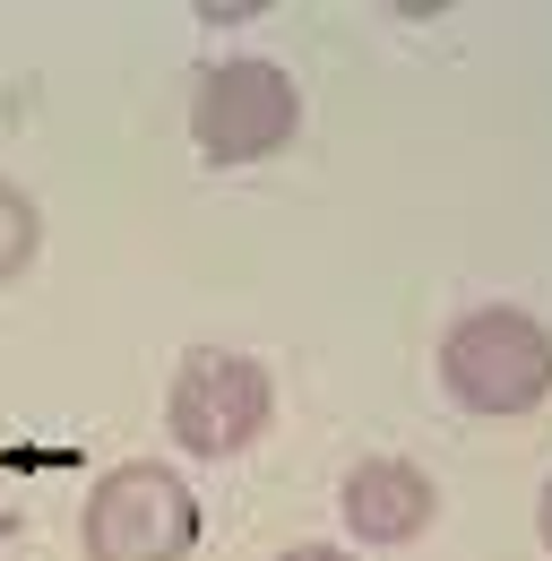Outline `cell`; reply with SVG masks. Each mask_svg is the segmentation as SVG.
I'll return each instance as SVG.
<instances>
[{
    "label": "cell",
    "mask_w": 552,
    "mask_h": 561,
    "mask_svg": "<svg viewBox=\"0 0 552 561\" xmlns=\"http://www.w3.org/2000/svg\"><path fill=\"white\" fill-rule=\"evenodd\" d=\"M440 389L467 415H527L552 398V329L527 311H467L440 337Z\"/></svg>",
    "instance_id": "obj_1"
},
{
    "label": "cell",
    "mask_w": 552,
    "mask_h": 561,
    "mask_svg": "<svg viewBox=\"0 0 552 561\" xmlns=\"http://www.w3.org/2000/svg\"><path fill=\"white\" fill-rule=\"evenodd\" d=\"M78 536H87V561H191L199 553V501L173 467L130 458L87 492Z\"/></svg>",
    "instance_id": "obj_2"
},
{
    "label": "cell",
    "mask_w": 552,
    "mask_h": 561,
    "mask_svg": "<svg viewBox=\"0 0 552 561\" xmlns=\"http://www.w3.org/2000/svg\"><path fill=\"white\" fill-rule=\"evenodd\" d=\"M276 415V389L251 354H225V346H199L182 371H173V398H164V423L191 458H242Z\"/></svg>",
    "instance_id": "obj_3"
},
{
    "label": "cell",
    "mask_w": 552,
    "mask_h": 561,
    "mask_svg": "<svg viewBox=\"0 0 552 561\" xmlns=\"http://www.w3.org/2000/svg\"><path fill=\"white\" fill-rule=\"evenodd\" d=\"M302 122V95L276 61H225V70L199 78V104H191V139H199L207 164H260L294 139Z\"/></svg>",
    "instance_id": "obj_4"
},
{
    "label": "cell",
    "mask_w": 552,
    "mask_h": 561,
    "mask_svg": "<svg viewBox=\"0 0 552 561\" xmlns=\"http://www.w3.org/2000/svg\"><path fill=\"white\" fill-rule=\"evenodd\" d=\"M345 527L363 536V545H414L423 527H432V510H440V492L423 467L406 458H363L354 476H345Z\"/></svg>",
    "instance_id": "obj_5"
},
{
    "label": "cell",
    "mask_w": 552,
    "mask_h": 561,
    "mask_svg": "<svg viewBox=\"0 0 552 561\" xmlns=\"http://www.w3.org/2000/svg\"><path fill=\"white\" fill-rule=\"evenodd\" d=\"M26 260H35V199H26V191H9V182H0V285L18 277V268H26Z\"/></svg>",
    "instance_id": "obj_6"
},
{
    "label": "cell",
    "mask_w": 552,
    "mask_h": 561,
    "mask_svg": "<svg viewBox=\"0 0 552 561\" xmlns=\"http://www.w3.org/2000/svg\"><path fill=\"white\" fill-rule=\"evenodd\" d=\"M285 561H345V553H337V545H294Z\"/></svg>",
    "instance_id": "obj_7"
},
{
    "label": "cell",
    "mask_w": 552,
    "mask_h": 561,
    "mask_svg": "<svg viewBox=\"0 0 552 561\" xmlns=\"http://www.w3.org/2000/svg\"><path fill=\"white\" fill-rule=\"evenodd\" d=\"M536 527H544V545H552V484H544V501H536Z\"/></svg>",
    "instance_id": "obj_8"
}]
</instances>
